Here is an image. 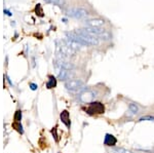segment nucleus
I'll return each instance as SVG.
<instances>
[{"mask_svg": "<svg viewBox=\"0 0 154 153\" xmlns=\"http://www.w3.org/2000/svg\"><path fill=\"white\" fill-rule=\"evenodd\" d=\"M46 3H51L54 4V5H58V6H63L65 4V1L64 0H44Z\"/></svg>", "mask_w": 154, "mask_h": 153, "instance_id": "10", "label": "nucleus"}, {"mask_svg": "<svg viewBox=\"0 0 154 153\" xmlns=\"http://www.w3.org/2000/svg\"><path fill=\"white\" fill-rule=\"evenodd\" d=\"M60 117H61L62 122H63L67 127H70V124H71V122H70V115H69V112H68V111H67V110H64L63 112L61 113Z\"/></svg>", "mask_w": 154, "mask_h": 153, "instance_id": "9", "label": "nucleus"}, {"mask_svg": "<svg viewBox=\"0 0 154 153\" xmlns=\"http://www.w3.org/2000/svg\"><path fill=\"white\" fill-rule=\"evenodd\" d=\"M116 144H117V139L113 135L106 134L105 139H104V145L108 147H114Z\"/></svg>", "mask_w": 154, "mask_h": 153, "instance_id": "7", "label": "nucleus"}, {"mask_svg": "<svg viewBox=\"0 0 154 153\" xmlns=\"http://www.w3.org/2000/svg\"><path fill=\"white\" fill-rule=\"evenodd\" d=\"M128 109H130V111L133 114H137V113L139 112V107L135 103H130V104H128Z\"/></svg>", "mask_w": 154, "mask_h": 153, "instance_id": "12", "label": "nucleus"}, {"mask_svg": "<svg viewBox=\"0 0 154 153\" xmlns=\"http://www.w3.org/2000/svg\"><path fill=\"white\" fill-rule=\"evenodd\" d=\"M21 118H22V112H21V111H17L16 115H14V119L19 122L20 120H21Z\"/></svg>", "mask_w": 154, "mask_h": 153, "instance_id": "15", "label": "nucleus"}, {"mask_svg": "<svg viewBox=\"0 0 154 153\" xmlns=\"http://www.w3.org/2000/svg\"><path fill=\"white\" fill-rule=\"evenodd\" d=\"M59 79L61 80H67V79H70V76H71V70H67V69H59Z\"/></svg>", "mask_w": 154, "mask_h": 153, "instance_id": "8", "label": "nucleus"}, {"mask_svg": "<svg viewBox=\"0 0 154 153\" xmlns=\"http://www.w3.org/2000/svg\"><path fill=\"white\" fill-rule=\"evenodd\" d=\"M96 93H94L91 90H84L83 92H81L79 93V101L84 103V104H89V103L94 102L96 98Z\"/></svg>", "mask_w": 154, "mask_h": 153, "instance_id": "5", "label": "nucleus"}, {"mask_svg": "<svg viewBox=\"0 0 154 153\" xmlns=\"http://www.w3.org/2000/svg\"><path fill=\"white\" fill-rule=\"evenodd\" d=\"M30 86H31V88H32L33 90H35L36 88H37V85H36V84H34V83H31V84H30Z\"/></svg>", "mask_w": 154, "mask_h": 153, "instance_id": "16", "label": "nucleus"}, {"mask_svg": "<svg viewBox=\"0 0 154 153\" xmlns=\"http://www.w3.org/2000/svg\"><path fill=\"white\" fill-rule=\"evenodd\" d=\"M112 153H115V152H112Z\"/></svg>", "mask_w": 154, "mask_h": 153, "instance_id": "18", "label": "nucleus"}, {"mask_svg": "<svg viewBox=\"0 0 154 153\" xmlns=\"http://www.w3.org/2000/svg\"><path fill=\"white\" fill-rule=\"evenodd\" d=\"M86 113L89 115H98V114H104L105 112V107L100 102H91L89 105L85 108Z\"/></svg>", "mask_w": 154, "mask_h": 153, "instance_id": "2", "label": "nucleus"}, {"mask_svg": "<svg viewBox=\"0 0 154 153\" xmlns=\"http://www.w3.org/2000/svg\"><path fill=\"white\" fill-rule=\"evenodd\" d=\"M57 48H58L59 55H62V57H64V58H66V57H73L76 54V50H74L71 46H69L66 41H60Z\"/></svg>", "mask_w": 154, "mask_h": 153, "instance_id": "3", "label": "nucleus"}, {"mask_svg": "<svg viewBox=\"0 0 154 153\" xmlns=\"http://www.w3.org/2000/svg\"><path fill=\"white\" fill-rule=\"evenodd\" d=\"M113 152H115V153H134V152L130 151V150L125 149V148H117V149H115Z\"/></svg>", "mask_w": 154, "mask_h": 153, "instance_id": "14", "label": "nucleus"}, {"mask_svg": "<svg viewBox=\"0 0 154 153\" xmlns=\"http://www.w3.org/2000/svg\"><path fill=\"white\" fill-rule=\"evenodd\" d=\"M150 153H154V151H151V152H150Z\"/></svg>", "mask_w": 154, "mask_h": 153, "instance_id": "17", "label": "nucleus"}, {"mask_svg": "<svg viewBox=\"0 0 154 153\" xmlns=\"http://www.w3.org/2000/svg\"><path fill=\"white\" fill-rule=\"evenodd\" d=\"M105 24V21L103 19H89L85 21L86 27L89 28H101Z\"/></svg>", "mask_w": 154, "mask_h": 153, "instance_id": "6", "label": "nucleus"}, {"mask_svg": "<svg viewBox=\"0 0 154 153\" xmlns=\"http://www.w3.org/2000/svg\"><path fill=\"white\" fill-rule=\"evenodd\" d=\"M65 87L67 90L71 93H79L85 90V84L80 79H69L65 82Z\"/></svg>", "mask_w": 154, "mask_h": 153, "instance_id": "1", "label": "nucleus"}, {"mask_svg": "<svg viewBox=\"0 0 154 153\" xmlns=\"http://www.w3.org/2000/svg\"><path fill=\"white\" fill-rule=\"evenodd\" d=\"M66 14L68 17H71V18L83 19L88 16V11H85V9H83V8L75 7V8H69L68 11H66Z\"/></svg>", "mask_w": 154, "mask_h": 153, "instance_id": "4", "label": "nucleus"}, {"mask_svg": "<svg viewBox=\"0 0 154 153\" xmlns=\"http://www.w3.org/2000/svg\"><path fill=\"white\" fill-rule=\"evenodd\" d=\"M56 85H57V79L54 77V76H49L48 82L46 83V86H48V88H53Z\"/></svg>", "mask_w": 154, "mask_h": 153, "instance_id": "11", "label": "nucleus"}, {"mask_svg": "<svg viewBox=\"0 0 154 153\" xmlns=\"http://www.w3.org/2000/svg\"><path fill=\"white\" fill-rule=\"evenodd\" d=\"M139 121H154V116H151V115H145V116H142L139 118Z\"/></svg>", "mask_w": 154, "mask_h": 153, "instance_id": "13", "label": "nucleus"}]
</instances>
